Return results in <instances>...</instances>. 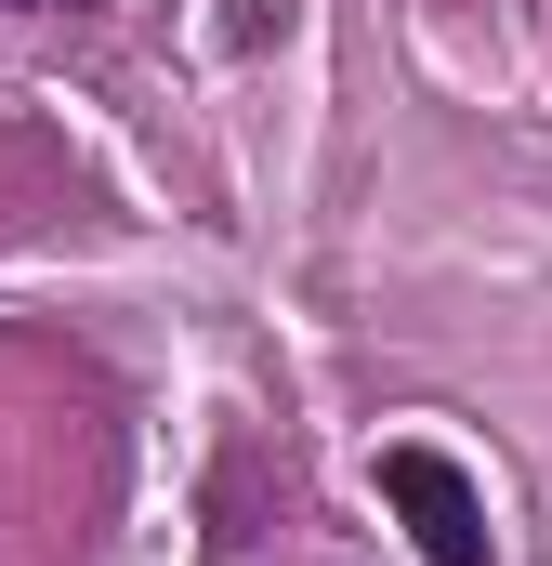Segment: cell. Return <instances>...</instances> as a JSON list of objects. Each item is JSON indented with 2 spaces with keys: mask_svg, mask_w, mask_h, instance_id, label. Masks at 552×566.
<instances>
[{
  "mask_svg": "<svg viewBox=\"0 0 552 566\" xmlns=\"http://www.w3.org/2000/svg\"><path fill=\"white\" fill-rule=\"evenodd\" d=\"M382 501L408 514V541L434 566H500V527H487V488L447 461V448H382Z\"/></svg>",
  "mask_w": 552,
  "mask_h": 566,
  "instance_id": "1",
  "label": "cell"
},
{
  "mask_svg": "<svg viewBox=\"0 0 552 566\" xmlns=\"http://www.w3.org/2000/svg\"><path fill=\"white\" fill-rule=\"evenodd\" d=\"M26 13H93V0H26Z\"/></svg>",
  "mask_w": 552,
  "mask_h": 566,
  "instance_id": "2",
  "label": "cell"
}]
</instances>
